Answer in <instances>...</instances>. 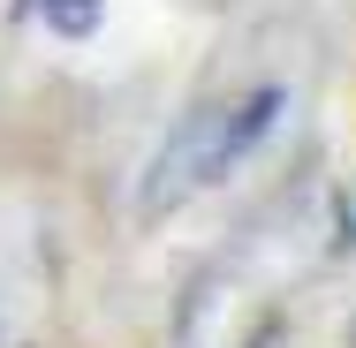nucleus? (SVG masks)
Here are the masks:
<instances>
[{
    "label": "nucleus",
    "mask_w": 356,
    "mask_h": 348,
    "mask_svg": "<svg viewBox=\"0 0 356 348\" xmlns=\"http://www.w3.org/2000/svg\"><path fill=\"white\" fill-rule=\"evenodd\" d=\"M54 23H61V31H83V23H91V0H54Z\"/></svg>",
    "instance_id": "nucleus-1"
}]
</instances>
